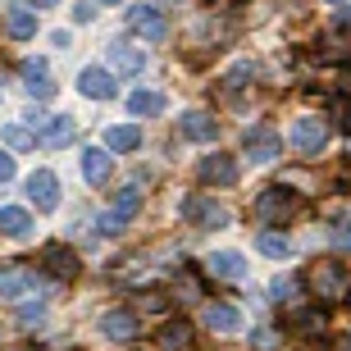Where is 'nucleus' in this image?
I'll use <instances>...</instances> for the list:
<instances>
[{"instance_id":"nucleus-1","label":"nucleus","mask_w":351,"mask_h":351,"mask_svg":"<svg viewBox=\"0 0 351 351\" xmlns=\"http://www.w3.org/2000/svg\"><path fill=\"white\" fill-rule=\"evenodd\" d=\"M297 210H301V201H297V192H287V187H265V192L256 196V219H261L265 228L292 223Z\"/></svg>"},{"instance_id":"nucleus-2","label":"nucleus","mask_w":351,"mask_h":351,"mask_svg":"<svg viewBox=\"0 0 351 351\" xmlns=\"http://www.w3.org/2000/svg\"><path fill=\"white\" fill-rule=\"evenodd\" d=\"M306 283H311V292L319 301H342L351 292V278H347V269H342L338 261H319L311 269V278H306Z\"/></svg>"},{"instance_id":"nucleus-3","label":"nucleus","mask_w":351,"mask_h":351,"mask_svg":"<svg viewBox=\"0 0 351 351\" xmlns=\"http://www.w3.org/2000/svg\"><path fill=\"white\" fill-rule=\"evenodd\" d=\"M182 219L196 223V228H223V223H228V210H223L215 196H187V201H182Z\"/></svg>"},{"instance_id":"nucleus-4","label":"nucleus","mask_w":351,"mask_h":351,"mask_svg":"<svg viewBox=\"0 0 351 351\" xmlns=\"http://www.w3.org/2000/svg\"><path fill=\"white\" fill-rule=\"evenodd\" d=\"M287 142H292V151H301V156H315V151L328 142V123L324 119H297L292 132H287Z\"/></svg>"},{"instance_id":"nucleus-5","label":"nucleus","mask_w":351,"mask_h":351,"mask_svg":"<svg viewBox=\"0 0 351 351\" xmlns=\"http://www.w3.org/2000/svg\"><path fill=\"white\" fill-rule=\"evenodd\" d=\"M41 269L51 274V278H60V283H73L78 269H82V261H78L73 247H46L41 251Z\"/></svg>"},{"instance_id":"nucleus-6","label":"nucleus","mask_w":351,"mask_h":351,"mask_svg":"<svg viewBox=\"0 0 351 351\" xmlns=\"http://www.w3.org/2000/svg\"><path fill=\"white\" fill-rule=\"evenodd\" d=\"M178 132H182V142H215V137H219V119L206 114V110H187Z\"/></svg>"},{"instance_id":"nucleus-7","label":"nucleus","mask_w":351,"mask_h":351,"mask_svg":"<svg viewBox=\"0 0 351 351\" xmlns=\"http://www.w3.org/2000/svg\"><path fill=\"white\" fill-rule=\"evenodd\" d=\"M237 173H242V169H237V160L223 156V151H219V156H206V160H201V182H210V187H233Z\"/></svg>"},{"instance_id":"nucleus-8","label":"nucleus","mask_w":351,"mask_h":351,"mask_svg":"<svg viewBox=\"0 0 351 351\" xmlns=\"http://www.w3.org/2000/svg\"><path fill=\"white\" fill-rule=\"evenodd\" d=\"M27 196H32V206L37 210H55L60 206V178L51 169H37L27 178Z\"/></svg>"},{"instance_id":"nucleus-9","label":"nucleus","mask_w":351,"mask_h":351,"mask_svg":"<svg viewBox=\"0 0 351 351\" xmlns=\"http://www.w3.org/2000/svg\"><path fill=\"white\" fill-rule=\"evenodd\" d=\"M101 338L132 342V338H137V315H132V311H105L101 315Z\"/></svg>"},{"instance_id":"nucleus-10","label":"nucleus","mask_w":351,"mask_h":351,"mask_svg":"<svg viewBox=\"0 0 351 351\" xmlns=\"http://www.w3.org/2000/svg\"><path fill=\"white\" fill-rule=\"evenodd\" d=\"M142 64H146V51H137L128 41H119V46L105 51V69L110 73H142Z\"/></svg>"},{"instance_id":"nucleus-11","label":"nucleus","mask_w":351,"mask_h":351,"mask_svg":"<svg viewBox=\"0 0 351 351\" xmlns=\"http://www.w3.org/2000/svg\"><path fill=\"white\" fill-rule=\"evenodd\" d=\"M278 151H283V142H278V132H269V128H256V132H247V156L256 160V165H274V160H278Z\"/></svg>"},{"instance_id":"nucleus-12","label":"nucleus","mask_w":351,"mask_h":351,"mask_svg":"<svg viewBox=\"0 0 351 351\" xmlns=\"http://www.w3.org/2000/svg\"><path fill=\"white\" fill-rule=\"evenodd\" d=\"M110 173H114V160H110V151H101V146L82 151V178H87L91 187H105V182H110Z\"/></svg>"},{"instance_id":"nucleus-13","label":"nucleus","mask_w":351,"mask_h":351,"mask_svg":"<svg viewBox=\"0 0 351 351\" xmlns=\"http://www.w3.org/2000/svg\"><path fill=\"white\" fill-rule=\"evenodd\" d=\"M132 32H137L142 41H165L169 23L160 19V10H151V5H137V10H132Z\"/></svg>"},{"instance_id":"nucleus-14","label":"nucleus","mask_w":351,"mask_h":351,"mask_svg":"<svg viewBox=\"0 0 351 351\" xmlns=\"http://www.w3.org/2000/svg\"><path fill=\"white\" fill-rule=\"evenodd\" d=\"M78 91L87 101H105V96H114V73H110V69H82Z\"/></svg>"},{"instance_id":"nucleus-15","label":"nucleus","mask_w":351,"mask_h":351,"mask_svg":"<svg viewBox=\"0 0 351 351\" xmlns=\"http://www.w3.org/2000/svg\"><path fill=\"white\" fill-rule=\"evenodd\" d=\"M27 287H37V269H23V265L0 269V297H23Z\"/></svg>"},{"instance_id":"nucleus-16","label":"nucleus","mask_w":351,"mask_h":351,"mask_svg":"<svg viewBox=\"0 0 351 351\" xmlns=\"http://www.w3.org/2000/svg\"><path fill=\"white\" fill-rule=\"evenodd\" d=\"M206 265H210L215 278H228V283H237V278L247 274V256H242V251H215Z\"/></svg>"},{"instance_id":"nucleus-17","label":"nucleus","mask_w":351,"mask_h":351,"mask_svg":"<svg viewBox=\"0 0 351 351\" xmlns=\"http://www.w3.org/2000/svg\"><path fill=\"white\" fill-rule=\"evenodd\" d=\"M256 251L265 261H287L292 256V237L278 233V228H265V233H256Z\"/></svg>"},{"instance_id":"nucleus-18","label":"nucleus","mask_w":351,"mask_h":351,"mask_svg":"<svg viewBox=\"0 0 351 351\" xmlns=\"http://www.w3.org/2000/svg\"><path fill=\"white\" fill-rule=\"evenodd\" d=\"M5 32H10V37H32V32H37V14H32V5H10V10H5Z\"/></svg>"},{"instance_id":"nucleus-19","label":"nucleus","mask_w":351,"mask_h":351,"mask_svg":"<svg viewBox=\"0 0 351 351\" xmlns=\"http://www.w3.org/2000/svg\"><path fill=\"white\" fill-rule=\"evenodd\" d=\"M142 146V128L137 123H114V128H105V151H137Z\"/></svg>"},{"instance_id":"nucleus-20","label":"nucleus","mask_w":351,"mask_h":351,"mask_svg":"<svg viewBox=\"0 0 351 351\" xmlns=\"http://www.w3.org/2000/svg\"><path fill=\"white\" fill-rule=\"evenodd\" d=\"M23 78H27V96H32V101H51V96H55L51 73H46V64H41V60H27V64H23Z\"/></svg>"},{"instance_id":"nucleus-21","label":"nucleus","mask_w":351,"mask_h":351,"mask_svg":"<svg viewBox=\"0 0 351 351\" xmlns=\"http://www.w3.org/2000/svg\"><path fill=\"white\" fill-rule=\"evenodd\" d=\"M237 324H242L237 306H228V301H215V306H206V328H210V333H233Z\"/></svg>"},{"instance_id":"nucleus-22","label":"nucleus","mask_w":351,"mask_h":351,"mask_svg":"<svg viewBox=\"0 0 351 351\" xmlns=\"http://www.w3.org/2000/svg\"><path fill=\"white\" fill-rule=\"evenodd\" d=\"M156 342L165 351H187V347H192V324H187V319H169V324L160 328Z\"/></svg>"},{"instance_id":"nucleus-23","label":"nucleus","mask_w":351,"mask_h":351,"mask_svg":"<svg viewBox=\"0 0 351 351\" xmlns=\"http://www.w3.org/2000/svg\"><path fill=\"white\" fill-rule=\"evenodd\" d=\"M73 132H78V123H73L69 114H60V119H51V123L41 128V142L60 151V146H69V142H73Z\"/></svg>"},{"instance_id":"nucleus-24","label":"nucleus","mask_w":351,"mask_h":351,"mask_svg":"<svg viewBox=\"0 0 351 351\" xmlns=\"http://www.w3.org/2000/svg\"><path fill=\"white\" fill-rule=\"evenodd\" d=\"M0 233H5V237H27V233H32V215L19 210V206H5V210H0Z\"/></svg>"},{"instance_id":"nucleus-25","label":"nucleus","mask_w":351,"mask_h":351,"mask_svg":"<svg viewBox=\"0 0 351 351\" xmlns=\"http://www.w3.org/2000/svg\"><path fill=\"white\" fill-rule=\"evenodd\" d=\"M128 110H132V114H137V119H156V114H165V96H160V91H132V96H128Z\"/></svg>"},{"instance_id":"nucleus-26","label":"nucleus","mask_w":351,"mask_h":351,"mask_svg":"<svg viewBox=\"0 0 351 351\" xmlns=\"http://www.w3.org/2000/svg\"><path fill=\"white\" fill-rule=\"evenodd\" d=\"M292 328L297 333H319V328H328V311H311V306H301V311H292Z\"/></svg>"},{"instance_id":"nucleus-27","label":"nucleus","mask_w":351,"mask_h":351,"mask_svg":"<svg viewBox=\"0 0 351 351\" xmlns=\"http://www.w3.org/2000/svg\"><path fill=\"white\" fill-rule=\"evenodd\" d=\"M251 78H256V64H233V69H228V73H223V82H219V87L228 91V96H237V91L247 87Z\"/></svg>"},{"instance_id":"nucleus-28","label":"nucleus","mask_w":351,"mask_h":351,"mask_svg":"<svg viewBox=\"0 0 351 351\" xmlns=\"http://www.w3.org/2000/svg\"><path fill=\"white\" fill-rule=\"evenodd\" d=\"M301 287H306L301 278H278V283H274V297H278V301H287V297H297Z\"/></svg>"},{"instance_id":"nucleus-29","label":"nucleus","mask_w":351,"mask_h":351,"mask_svg":"<svg viewBox=\"0 0 351 351\" xmlns=\"http://www.w3.org/2000/svg\"><path fill=\"white\" fill-rule=\"evenodd\" d=\"M5 142L10 146H32V132H27L23 123H10V128H5Z\"/></svg>"},{"instance_id":"nucleus-30","label":"nucleus","mask_w":351,"mask_h":351,"mask_svg":"<svg viewBox=\"0 0 351 351\" xmlns=\"http://www.w3.org/2000/svg\"><path fill=\"white\" fill-rule=\"evenodd\" d=\"M178 297L182 301H196V297H201V283H196L192 274H182V278H178Z\"/></svg>"},{"instance_id":"nucleus-31","label":"nucleus","mask_w":351,"mask_h":351,"mask_svg":"<svg viewBox=\"0 0 351 351\" xmlns=\"http://www.w3.org/2000/svg\"><path fill=\"white\" fill-rule=\"evenodd\" d=\"M333 123H338L342 132H351V101H338V105H333Z\"/></svg>"},{"instance_id":"nucleus-32","label":"nucleus","mask_w":351,"mask_h":351,"mask_svg":"<svg viewBox=\"0 0 351 351\" xmlns=\"http://www.w3.org/2000/svg\"><path fill=\"white\" fill-rule=\"evenodd\" d=\"M19 319H23V324L41 319V301H32V297H27V301H23V311H19Z\"/></svg>"},{"instance_id":"nucleus-33","label":"nucleus","mask_w":351,"mask_h":351,"mask_svg":"<svg viewBox=\"0 0 351 351\" xmlns=\"http://www.w3.org/2000/svg\"><path fill=\"white\" fill-rule=\"evenodd\" d=\"M73 19H78V23H91V19H96L91 0H78V5H73Z\"/></svg>"},{"instance_id":"nucleus-34","label":"nucleus","mask_w":351,"mask_h":351,"mask_svg":"<svg viewBox=\"0 0 351 351\" xmlns=\"http://www.w3.org/2000/svg\"><path fill=\"white\" fill-rule=\"evenodd\" d=\"M142 306H146V311H151V315H160V311H165V306H169V301L160 297V292H151V297H142Z\"/></svg>"},{"instance_id":"nucleus-35","label":"nucleus","mask_w":351,"mask_h":351,"mask_svg":"<svg viewBox=\"0 0 351 351\" xmlns=\"http://www.w3.org/2000/svg\"><path fill=\"white\" fill-rule=\"evenodd\" d=\"M14 178V160H10V151H0V182H10Z\"/></svg>"},{"instance_id":"nucleus-36","label":"nucleus","mask_w":351,"mask_h":351,"mask_svg":"<svg viewBox=\"0 0 351 351\" xmlns=\"http://www.w3.org/2000/svg\"><path fill=\"white\" fill-rule=\"evenodd\" d=\"M338 27H351V5H347V10H338Z\"/></svg>"},{"instance_id":"nucleus-37","label":"nucleus","mask_w":351,"mask_h":351,"mask_svg":"<svg viewBox=\"0 0 351 351\" xmlns=\"http://www.w3.org/2000/svg\"><path fill=\"white\" fill-rule=\"evenodd\" d=\"M27 5H37V10H55L60 0H27Z\"/></svg>"},{"instance_id":"nucleus-38","label":"nucleus","mask_w":351,"mask_h":351,"mask_svg":"<svg viewBox=\"0 0 351 351\" xmlns=\"http://www.w3.org/2000/svg\"><path fill=\"white\" fill-rule=\"evenodd\" d=\"M333 351H351V338H338V347H333Z\"/></svg>"},{"instance_id":"nucleus-39","label":"nucleus","mask_w":351,"mask_h":351,"mask_svg":"<svg viewBox=\"0 0 351 351\" xmlns=\"http://www.w3.org/2000/svg\"><path fill=\"white\" fill-rule=\"evenodd\" d=\"M105 5H119V0H105Z\"/></svg>"}]
</instances>
